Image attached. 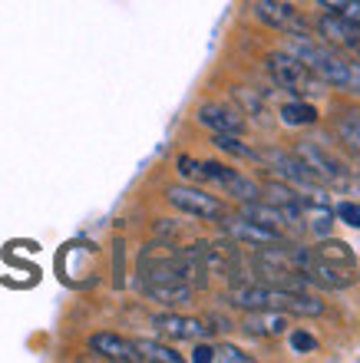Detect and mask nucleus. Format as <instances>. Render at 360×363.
<instances>
[{
    "label": "nucleus",
    "mask_w": 360,
    "mask_h": 363,
    "mask_svg": "<svg viewBox=\"0 0 360 363\" xmlns=\"http://www.w3.org/2000/svg\"><path fill=\"white\" fill-rule=\"evenodd\" d=\"M139 363H182V354H175L172 347L159 344V340H133Z\"/></svg>",
    "instance_id": "nucleus-16"
},
{
    "label": "nucleus",
    "mask_w": 360,
    "mask_h": 363,
    "mask_svg": "<svg viewBox=\"0 0 360 363\" xmlns=\"http://www.w3.org/2000/svg\"><path fill=\"white\" fill-rule=\"evenodd\" d=\"M301 221H307V231L327 238L334 225V208L331 205H311V201H301Z\"/></svg>",
    "instance_id": "nucleus-15"
},
{
    "label": "nucleus",
    "mask_w": 360,
    "mask_h": 363,
    "mask_svg": "<svg viewBox=\"0 0 360 363\" xmlns=\"http://www.w3.org/2000/svg\"><path fill=\"white\" fill-rule=\"evenodd\" d=\"M195 119H199L202 125H209L212 133H228V135L245 133V119L238 113H231L228 106H218V103H202Z\"/></svg>",
    "instance_id": "nucleus-10"
},
{
    "label": "nucleus",
    "mask_w": 360,
    "mask_h": 363,
    "mask_svg": "<svg viewBox=\"0 0 360 363\" xmlns=\"http://www.w3.org/2000/svg\"><path fill=\"white\" fill-rule=\"evenodd\" d=\"M255 17L271 30L291 33V37H304L307 33V20L285 0H255Z\"/></svg>",
    "instance_id": "nucleus-6"
},
{
    "label": "nucleus",
    "mask_w": 360,
    "mask_h": 363,
    "mask_svg": "<svg viewBox=\"0 0 360 363\" xmlns=\"http://www.w3.org/2000/svg\"><path fill=\"white\" fill-rule=\"evenodd\" d=\"M245 330L255 337H281L288 330V320L281 311H251L245 320Z\"/></svg>",
    "instance_id": "nucleus-14"
},
{
    "label": "nucleus",
    "mask_w": 360,
    "mask_h": 363,
    "mask_svg": "<svg viewBox=\"0 0 360 363\" xmlns=\"http://www.w3.org/2000/svg\"><path fill=\"white\" fill-rule=\"evenodd\" d=\"M291 347H294V350H314V347H317V340H314L311 334H304V330H294V334H291Z\"/></svg>",
    "instance_id": "nucleus-24"
},
{
    "label": "nucleus",
    "mask_w": 360,
    "mask_h": 363,
    "mask_svg": "<svg viewBox=\"0 0 360 363\" xmlns=\"http://www.w3.org/2000/svg\"><path fill=\"white\" fill-rule=\"evenodd\" d=\"M294 155L321 179V185H331V191H354L357 189V179H354L351 169H344V165L337 162L327 149H321L317 143H301Z\"/></svg>",
    "instance_id": "nucleus-4"
},
{
    "label": "nucleus",
    "mask_w": 360,
    "mask_h": 363,
    "mask_svg": "<svg viewBox=\"0 0 360 363\" xmlns=\"http://www.w3.org/2000/svg\"><path fill=\"white\" fill-rule=\"evenodd\" d=\"M212 360H218V363H251V357H248L245 350L231 347V344H218V347H212Z\"/></svg>",
    "instance_id": "nucleus-22"
},
{
    "label": "nucleus",
    "mask_w": 360,
    "mask_h": 363,
    "mask_svg": "<svg viewBox=\"0 0 360 363\" xmlns=\"http://www.w3.org/2000/svg\"><path fill=\"white\" fill-rule=\"evenodd\" d=\"M212 143L222 149V152H231L238 155V159H251V162H261V152L258 149H251V145H245L238 135H228V133H215V139Z\"/></svg>",
    "instance_id": "nucleus-18"
},
{
    "label": "nucleus",
    "mask_w": 360,
    "mask_h": 363,
    "mask_svg": "<svg viewBox=\"0 0 360 363\" xmlns=\"http://www.w3.org/2000/svg\"><path fill=\"white\" fill-rule=\"evenodd\" d=\"M199 179H209V182H215V185H222V189H225L228 195H235L238 201H251L261 195V185H258V182H251L248 175L235 172V169H228V165H222V162H202Z\"/></svg>",
    "instance_id": "nucleus-7"
},
{
    "label": "nucleus",
    "mask_w": 360,
    "mask_h": 363,
    "mask_svg": "<svg viewBox=\"0 0 360 363\" xmlns=\"http://www.w3.org/2000/svg\"><path fill=\"white\" fill-rule=\"evenodd\" d=\"M165 199H169L172 208H179L202 221H215L225 215V205H222L215 195H209V191H202V189H189V185H172V189L165 191Z\"/></svg>",
    "instance_id": "nucleus-5"
},
{
    "label": "nucleus",
    "mask_w": 360,
    "mask_h": 363,
    "mask_svg": "<svg viewBox=\"0 0 360 363\" xmlns=\"http://www.w3.org/2000/svg\"><path fill=\"white\" fill-rule=\"evenodd\" d=\"M314 255L324 261H334V264H354V251H351V245H344V241H324Z\"/></svg>",
    "instance_id": "nucleus-20"
},
{
    "label": "nucleus",
    "mask_w": 360,
    "mask_h": 363,
    "mask_svg": "<svg viewBox=\"0 0 360 363\" xmlns=\"http://www.w3.org/2000/svg\"><path fill=\"white\" fill-rule=\"evenodd\" d=\"M179 172L182 175H195V179H199V162H195V159H189V155H182V159H179Z\"/></svg>",
    "instance_id": "nucleus-25"
},
{
    "label": "nucleus",
    "mask_w": 360,
    "mask_h": 363,
    "mask_svg": "<svg viewBox=\"0 0 360 363\" xmlns=\"http://www.w3.org/2000/svg\"><path fill=\"white\" fill-rule=\"evenodd\" d=\"M281 123L285 125H311L317 123V109L311 103H285L281 106Z\"/></svg>",
    "instance_id": "nucleus-19"
},
{
    "label": "nucleus",
    "mask_w": 360,
    "mask_h": 363,
    "mask_svg": "<svg viewBox=\"0 0 360 363\" xmlns=\"http://www.w3.org/2000/svg\"><path fill=\"white\" fill-rule=\"evenodd\" d=\"M265 63H268V73H271V79H275L281 89H288V93L301 96V99H304V96H311V99L324 96V83L314 77L311 69L304 67V63L294 57V53H271Z\"/></svg>",
    "instance_id": "nucleus-3"
},
{
    "label": "nucleus",
    "mask_w": 360,
    "mask_h": 363,
    "mask_svg": "<svg viewBox=\"0 0 360 363\" xmlns=\"http://www.w3.org/2000/svg\"><path fill=\"white\" fill-rule=\"evenodd\" d=\"M334 218H341L344 225H351V228H360V205H354V201H341V205L334 208Z\"/></svg>",
    "instance_id": "nucleus-23"
},
{
    "label": "nucleus",
    "mask_w": 360,
    "mask_h": 363,
    "mask_svg": "<svg viewBox=\"0 0 360 363\" xmlns=\"http://www.w3.org/2000/svg\"><path fill=\"white\" fill-rule=\"evenodd\" d=\"M228 301L235 307H245V311H288V314H301V317L324 314V304L317 297L278 284H238L231 287Z\"/></svg>",
    "instance_id": "nucleus-1"
},
{
    "label": "nucleus",
    "mask_w": 360,
    "mask_h": 363,
    "mask_svg": "<svg viewBox=\"0 0 360 363\" xmlns=\"http://www.w3.org/2000/svg\"><path fill=\"white\" fill-rule=\"evenodd\" d=\"M288 53H294V57L301 60L304 67L311 69L324 86H337V89H347V93H360V63H347V60L334 57L331 50L317 47V43H311V40H304V37H294V43H291Z\"/></svg>",
    "instance_id": "nucleus-2"
},
{
    "label": "nucleus",
    "mask_w": 360,
    "mask_h": 363,
    "mask_svg": "<svg viewBox=\"0 0 360 363\" xmlns=\"http://www.w3.org/2000/svg\"><path fill=\"white\" fill-rule=\"evenodd\" d=\"M146 297H152V301H159V304L165 307H182L192 301V284H185V281H159V284H143Z\"/></svg>",
    "instance_id": "nucleus-13"
},
{
    "label": "nucleus",
    "mask_w": 360,
    "mask_h": 363,
    "mask_svg": "<svg viewBox=\"0 0 360 363\" xmlns=\"http://www.w3.org/2000/svg\"><path fill=\"white\" fill-rule=\"evenodd\" d=\"M317 30L321 37H327L334 47H344V50H360V30L354 23L341 17V13H327V17L317 20Z\"/></svg>",
    "instance_id": "nucleus-12"
},
{
    "label": "nucleus",
    "mask_w": 360,
    "mask_h": 363,
    "mask_svg": "<svg viewBox=\"0 0 360 363\" xmlns=\"http://www.w3.org/2000/svg\"><path fill=\"white\" fill-rule=\"evenodd\" d=\"M341 143H347L354 152L360 155V109H351V113H341V119L334 123Z\"/></svg>",
    "instance_id": "nucleus-17"
},
{
    "label": "nucleus",
    "mask_w": 360,
    "mask_h": 363,
    "mask_svg": "<svg viewBox=\"0 0 360 363\" xmlns=\"http://www.w3.org/2000/svg\"><path fill=\"white\" fill-rule=\"evenodd\" d=\"M89 350L99 354L103 360H116V363H139V354H136V344L126 340L119 334H93L89 337Z\"/></svg>",
    "instance_id": "nucleus-11"
},
{
    "label": "nucleus",
    "mask_w": 360,
    "mask_h": 363,
    "mask_svg": "<svg viewBox=\"0 0 360 363\" xmlns=\"http://www.w3.org/2000/svg\"><path fill=\"white\" fill-rule=\"evenodd\" d=\"M192 360H195V363H212V347L209 344H195V350H192Z\"/></svg>",
    "instance_id": "nucleus-26"
},
{
    "label": "nucleus",
    "mask_w": 360,
    "mask_h": 363,
    "mask_svg": "<svg viewBox=\"0 0 360 363\" xmlns=\"http://www.w3.org/2000/svg\"><path fill=\"white\" fill-rule=\"evenodd\" d=\"M152 327L162 337H172V340H202L212 330V327H205L195 317H182V314H156L152 317Z\"/></svg>",
    "instance_id": "nucleus-9"
},
{
    "label": "nucleus",
    "mask_w": 360,
    "mask_h": 363,
    "mask_svg": "<svg viewBox=\"0 0 360 363\" xmlns=\"http://www.w3.org/2000/svg\"><path fill=\"white\" fill-rule=\"evenodd\" d=\"M317 4H324L334 13H341L347 23H354L360 30V0H317Z\"/></svg>",
    "instance_id": "nucleus-21"
},
{
    "label": "nucleus",
    "mask_w": 360,
    "mask_h": 363,
    "mask_svg": "<svg viewBox=\"0 0 360 363\" xmlns=\"http://www.w3.org/2000/svg\"><path fill=\"white\" fill-rule=\"evenodd\" d=\"M222 231H225L228 238L251 245V248H268V245H278V241H281V231L265 228V225H258V221L245 218V215H238V218H225V215H222Z\"/></svg>",
    "instance_id": "nucleus-8"
}]
</instances>
